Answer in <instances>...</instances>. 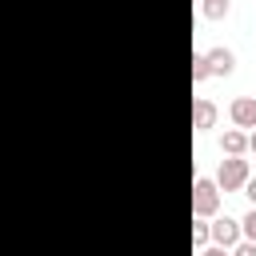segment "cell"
<instances>
[{
    "label": "cell",
    "instance_id": "obj_13",
    "mask_svg": "<svg viewBox=\"0 0 256 256\" xmlns=\"http://www.w3.org/2000/svg\"><path fill=\"white\" fill-rule=\"evenodd\" d=\"M200 256H232V248H220V244H204Z\"/></svg>",
    "mask_w": 256,
    "mask_h": 256
},
{
    "label": "cell",
    "instance_id": "obj_1",
    "mask_svg": "<svg viewBox=\"0 0 256 256\" xmlns=\"http://www.w3.org/2000/svg\"><path fill=\"white\" fill-rule=\"evenodd\" d=\"M216 212H220V188H216V180L196 176V180H192V216L212 220Z\"/></svg>",
    "mask_w": 256,
    "mask_h": 256
},
{
    "label": "cell",
    "instance_id": "obj_2",
    "mask_svg": "<svg viewBox=\"0 0 256 256\" xmlns=\"http://www.w3.org/2000/svg\"><path fill=\"white\" fill-rule=\"evenodd\" d=\"M248 176H252V168H248L244 156H224L220 168H216V188L220 192H240Z\"/></svg>",
    "mask_w": 256,
    "mask_h": 256
},
{
    "label": "cell",
    "instance_id": "obj_5",
    "mask_svg": "<svg viewBox=\"0 0 256 256\" xmlns=\"http://www.w3.org/2000/svg\"><path fill=\"white\" fill-rule=\"evenodd\" d=\"M204 56H208V72H212V76H232V72H236V52L224 48V44L208 48Z\"/></svg>",
    "mask_w": 256,
    "mask_h": 256
},
{
    "label": "cell",
    "instance_id": "obj_9",
    "mask_svg": "<svg viewBox=\"0 0 256 256\" xmlns=\"http://www.w3.org/2000/svg\"><path fill=\"white\" fill-rule=\"evenodd\" d=\"M212 72H208V56L204 52H192V84H204Z\"/></svg>",
    "mask_w": 256,
    "mask_h": 256
},
{
    "label": "cell",
    "instance_id": "obj_4",
    "mask_svg": "<svg viewBox=\"0 0 256 256\" xmlns=\"http://www.w3.org/2000/svg\"><path fill=\"white\" fill-rule=\"evenodd\" d=\"M228 116H232V124L236 128H256V96H236L232 104H228Z\"/></svg>",
    "mask_w": 256,
    "mask_h": 256
},
{
    "label": "cell",
    "instance_id": "obj_15",
    "mask_svg": "<svg viewBox=\"0 0 256 256\" xmlns=\"http://www.w3.org/2000/svg\"><path fill=\"white\" fill-rule=\"evenodd\" d=\"M248 152H256V128L248 132Z\"/></svg>",
    "mask_w": 256,
    "mask_h": 256
},
{
    "label": "cell",
    "instance_id": "obj_8",
    "mask_svg": "<svg viewBox=\"0 0 256 256\" xmlns=\"http://www.w3.org/2000/svg\"><path fill=\"white\" fill-rule=\"evenodd\" d=\"M200 12H204V20H224L232 12V0H200Z\"/></svg>",
    "mask_w": 256,
    "mask_h": 256
},
{
    "label": "cell",
    "instance_id": "obj_14",
    "mask_svg": "<svg viewBox=\"0 0 256 256\" xmlns=\"http://www.w3.org/2000/svg\"><path fill=\"white\" fill-rule=\"evenodd\" d=\"M244 196H248V204L256 208V176H248V180H244Z\"/></svg>",
    "mask_w": 256,
    "mask_h": 256
},
{
    "label": "cell",
    "instance_id": "obj_12",
    "mask_svg": "<svg viewBox=\"0 0 256 256\" xmlns=\"http://www.w3.org/2000/svg\"><path fill=\"white\" fill-rule=\"evenodd\" d=\"M232 256H256V244L252 240H240V244H232Z\"/></svg>",
    "mask_w": 256,
    "mask_h": 256
},
{
    "label": "cell",
    "instance_id": "obj_7",
    "mask_svg": "<svg viewBox=\"0 0 256 256\" xmlns=\"http://www.w3.org/2000/svg\"><path fill=\"white\" fill-rule=\"evenodd\" d=\"M220 152H224V156H244V152H248V132H244V128H228V132L220 136Z\"/></svg>",
    "mask_w": 256,
    "mask_h": 256
},
{
    "label": "cell",
    "instance_id": "obj_6",
    "mask_svg": "<svg viewBox=\"0 0 256 256\" xmlns=\"http://www.w3.org/2000/svg\"><path fill=\"white\" fill-rule=\"evenodd\" d=\"M216 116H220V108H216L208 96L192 100V128H196V132H212V128H216Z\"/></svg>",
    "mask_w": 256,
    "mask_h": 256
},
{
    "label": "cell",
    "instance_id": "obj_11",
    "mask_svg": "<svg viewBox=\"0 0 256 256\" xmlns=\"http://www.w3.org/2000/svg\"><path fill=\"white\" fill-rule=\"evenodd\" d=\"M240 240H252L256 244V208H248V216L240 220Z\"/></svg>",
    "mask_w": 256,
    "mask_h": 256
},
{
    "label": "cell",
    "instance_id": "obj_10",
    "mask_svg": "<svg viewBox=\"0 0 256 256\" xmlns=\"http://www.w3.org/2000/svg\"><path fill=\"white\" fill-rule=\"evenodd\" d=\"M208 240H212V236H208V220H200V216H196V220H192V244H196V248H204Z\"/></svg>",
    "mask_w": 256,
    "mask_h": 256
},
{
    "label": "cell",
    "instance_id": "obj_3",
    "mask_svg": "<svg viewBox=\"0 0 256 256\" xmlns=\"http://www.w3.org/2000/svg\"><path fill=\"white\" fill-rule=\"evenodd\" d=\"M208 236H212V244L232 248V244H240V220H232V216H216V220H208Z\"/></svg>",
    "mask_w": 256,
    "mask_h": 256
}]
</instances>
